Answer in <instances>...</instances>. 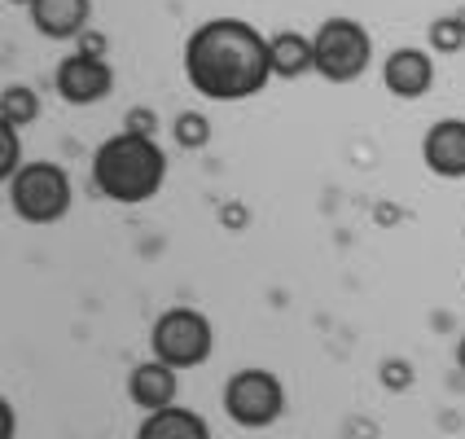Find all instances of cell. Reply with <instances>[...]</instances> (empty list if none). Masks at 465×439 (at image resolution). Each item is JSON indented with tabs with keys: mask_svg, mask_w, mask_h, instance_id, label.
Returning a JSON list of instances; mask_svg holds the SVG:
<instances>
[{
	"mask_svg": "<svg viewBox=\"0 0 465 439\" xmlns=\"http://www.w3.org/2000/svg\"><path fill=\"white\" fill-rule=\"evenodd\" d=\"M184 75L207 102H246L277 75L272 40L242 18H211L184 40Z\"/></svg>",
	"mask_w": 465,
	"mask_h": 439,
	"instance_id": "6da1fadb",
	"label": "cell"
},
{
	"mask_svg": "<svg viewBox=\"0 0 465 439\" xmlns=\"http://www.w3.org/2000/svg\"><path fill=\"white\" fill-rule=\"evenodd\" d=\"M163 181H167V155L154 136L124 128L110 141H102L93 155V189L119 207L150 203L163 189Z\"/></svg>",
	"mask_w": 465,
	"mask_h": 439,
	"instance_id": "7a4b0ae2",
	"label": "cell"
},
{
	"mask_svg": "<svg viewBox=\"0 0 465 439\" xmlns=\"http://www.w3.org/2000/svg\"><path fill=\"white\" fill-rule=\"evenodd\" d=\"M75 203V189H71V176L66 167L57 163H26L23 172L9 181V207L18 220L26 224H57Z\"/></svg>",
	"mask_w": 465,
	"mask_h": 439,
	"instance_id": "3957f363",
	"label": "cell"
},
{
	"mask_svg": "<svg viewBox=\"0 0 465 439\" xmlns=\"http://www.w3.org/2000/svg\"><path fill=\"white\" fill-rule=\"evenodd\" d=\"M150 347H154V361L172 364L176 374L198 369L215 352V325L198 308H167L150 330Z\"/></svg>",
	"mask_w": 465,
	"mask_h": 439,
	"instance_id": "277c9868",
	"label": "cell"
},
{
	"mask_svg": "<svg viewBox=\"0 0 465 439\" xmlns=\"http://www.w3.org/2000/svg\"><path fill=\"white\" fill-rule=\"evenodd\" d=\"M312 49H316V75L330 84H351L373 62V35L356 18H330L316 26Z\"/></svg>",
	"mask_w": 465,
	"mask_h": 439,
	"instance_id": "5b68a950",
	"label": "cell"
},
{
	"mask_svg": "<svg viewBox=\"0 0 465 439\" xmlns=\"http://www.w3.org/2000/svg\"><path fill=\"white\" fill-rule=\"evenodd\" d=\"M224 414L242 431H268L285 414V383L272 369H237L224 383Z\"/></svg>",
	"mask_w": 465,
	"mask_h": 439,
	"instance_id": "8992f818",
	"label": "cell"
},
{
	"mask_svg": "<svg viewBox=\"0 0 465 439\" xmlns=\"http://www.w3.org/2000/svg\"><path fill=\"white\" fill-rule=\"evenodd\" d=\"M57 93L66 105H97L114 93V66L105 62V53H88V49H75L71 57L57 62Z\"/></svg>",
	"mask_w": 465,
	"mask_h": 439,
	"instance_id": "52a82bcc",
	"label": "cell"
},
{
	"mask_svg": "<svg viewBox=\"0 0 465 439\" xmlns=\"http://www.w3.org/2000/svg\"><path fill=\"white\" fill-rule=\"evenodd\" d=\"M421 158L440 181H465V119H440L426 128Z\"/></svg>",
	"mask_w": 465,
	"mask_h": 439,
	"instance_id": "ba28073f",
	"label": "cell"
},
{
	"mask_svg": "<svg viewBox=\"0 0 465 439\" xmlns=\"http://www.w3.org/2000/svg\"><path fill=\"white\" fill-rule=\"evenodd\" d=\"M181 395V374L163 361H141L128 374V400L141 414H158V409H172Z\"/></svg>",
	"mask_w": 465,
	"mask_h": 439,
	"instance_id": "9c48e42d",
	"label": "cell"
},
{
	"mask_svg": "<svg viewBox=\"0 0 465 439\" xmlns=\"http://www.w3.org/2000/svg\"><path fill=\"white\" fill-rule=\"evenodd\" d=\"M382 79H387V88L400 97V102H413V97H426L430 93V84H435V57L426 49H413V45H404V49H395L387 57V66H382Z\"/></svg>",
	"mask_w": 465,
	"mask_h": 439,
	"instance_id": "30bf717a",
	"label": "cell"
},
{
	"mask_svg": "<svg viewBox=\"0 0 465 439\" xmlns=\"http://www.w3.org/2000/svg\"><path fill=\"white\" fill-rule=\"evenodd\" d=\"M88 18H93V0H35L31 5V23L49 40L88 35Z\"/></svg>",
	"mask_w": 465,
	"mask_h": 439,
	"instance_id": "8fae6325",
	"label": "cell"
},
{
	"mask_svg": "<svg viewBox=\"0 0 465 439\" xmlns=\"http://www.w3.org/2000/svg\"><path fill=\"white\" fill-rule=\"evenodd\" d=\"M136 439H211V426L203 414H193L184 404H172V409H158V414L141 417Z\"/></svg>",
	"mask_w": 465,
	"mask_h": 439,
	"instance_id": "7c38bea8",
	"label": "cell"
},
{
	"mask_svg": "<svg viewBox=\"0 0 465 439\" xmlns=\"http://www.w3.org/2000/svg\"><path fill=\"white\" fill-rule=\"evenodd\" d=\"M272 71L282 79H299L308 71H316V49H312L308 35H299V31L272 35Z\"/></svg>",
	"mask_w": 465,
	"mask_h": 439,
	"instance_id": "4fadbf2b",
	"label": "cell"
},
{
	"mask_svg": "<svg viewBox=\"0 0 465 439\" xmlns=\"http://www.w3.org/2000/svg\"><path fill=\"white\" fill-rule=\"evenodd\" d=\"M40 119V97L26 88V84H9L5 97H0V124H14V128H26Z\"/></svg>",
	"mask_w": 465,
	"mask_h": 439,
	"instance_id": "5bb4252c",
	"label": "cell"
},
{
	"mask_svg": "<svg viewBox=\"0 0 465 439\" xmlns=\"http://www.w3.org/2000/svg\"><path fill=\"white\" fill-rule=\"evenodd\" d=\"M176 141H181V150H203L211 141V124H207V115H198V110H181L176 115Z\"/></svg>",
	"mask_w": 465,
	"mask_h": 439,
	"instance_id": "9a60e30c",
	"label": "cell"
},
{
	"mask_svg": "<svg viewBox=\"0 0 465 439\" xmlns=\"http://www.w3.org/2000/svg\"><path fill=\"white\" fill-rule=\"evenodd\" d=\"M23 141H18V128L14 124H0V181H14L23 172Z\"/></svg>",
	"mask_w": 465,
	"mask_h": 439,
	"instance_id": "2e32d148",
	"label": "cell"
},
{
	"mask_svg": "<svg viewBox=\"0 0 465 439\" xmlns=\"http://www.w3.org/2000/svg\"><path fill=\"white\" fill-rule=\"evenodd\" d=\"M461 45H465L461 18H440V23H430V49L435 53H461Z\"/></svg>",
	"mask_w": 465,
	"mask_h": 439,
	"instance_id": "e0dca14e",
	"label": "cell"
},
{
	"mask_svg": "<svg viewBox=\"0 0 465 439\" xmlns=\"http://www.w3.org/2000/svg\"><path fill=\"white\" fill-rule=\"evenodd\" d=\"M382 383H387V387H409L413 374H409V364L404 361H387L382 364Z\"/></svg>",
	"mask_w": 465,
	"mask_h": 439,
	"instance_id": "ac0fdd59",
	"label": "cell"
},
{
	"mask_svg": "<svg viewBox=\"0 0 465 439\" xmlns=\"http://www.w3.org/2000/svg\"><path fill=\"white\" fill-rule=\"evenodd\" d=\"M154 128H158L154 110H132V115H128V132H141V136H154Z\"/></svg>",
	"mask_w": 465,
	"mask_h": 439,
	"instance_id": "d6986e66",
	"label": "cell"
},
{
	"mask_svg": "<svg viewBox=\"0 0 465 439\" xmlns=\"http://www.w3.org/2000/svg\"><path fill=\"white\" fill-rule=\"evenodd\" d=\"M0 439H18V409L0 400Z\"/></svg>",
	"mask_w": 465,
	"mask_h": 439,
	"instance_id": "ffe728a7",
	"label": "cell"
},
{
	"mask_svg": "<svg viewBox=\"0 0 465 439\" xmlns=\"http://www.w3.org/2000/svg\"><path fill=\"white\" fill-rule=\"evenodd\" d=\"M224 224H229V229H242V224H246V211L237 207V203H229V207H224Z\"/></svg>",
	"mask_w": 465,
	"mask_h": 439,
	"instance_id": "44dd1931",
	"label": "cell"
},
{
	"mask_svg": "<svg viewBox=\"0 0 465 439\" xmlns=\"http://www.w3.org/2000/svg\"><path fill=\"white\" fill-rule=\"evenodd\" d=\"M457 364L465 369V334H461V343H457Z\"/></svg>",
	"mask_w": 465,
	"mask_h": 439,
	"instance_id": "7402d4cb",
	"label": "cell"
},
{
	"mask_svg": "<svg viewBox=\"0 0 465 439\" xmlns=\"http://www.w3.org/2000/svg\"><path fill=\"white\" fill-rule=\"evenodd\" d=\"M9 5H26V9H31V5H35V0H9Z\"/></svg>",
	"mask_w": 465,
	"mask_h": 439,
	"instance_id": "603a6c76",
	"label": "cell"
}]
</instances>
